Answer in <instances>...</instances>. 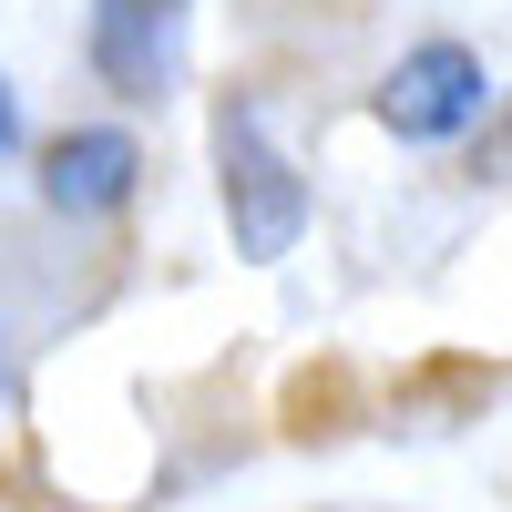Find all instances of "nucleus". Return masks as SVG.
Instances as JSON below:
<instances>
[{
  "instance_id": "1",
  "label": "nucleus",
  "mask_w": 512,
  "mask_h": 512,
  "mask_svg": "<svg viewBox=\"0 0 512 512\" xmlns=\"http://www.w3.org/2000/svg\"><path fill=\"white\" fill-rule=\"evenodd\" d=\"M216 195H226L236 256H256V267H277V256L308 236V175L277 154V134H267L256 103H226L216 113Z\"/></svg>"
},
{
  "instance_id": "2",
  "label": "nucleus",
  "mask_w": 512,
  "mask_h": 512,
  "mask_svg": "<svg viewBox=\"0 0 512 512\" xmlns=\"http://www.w3.org/2000/svg\"><path fill=\"white\" fill-rule=\"evenodd\" d=\"M482 113H492V72H482V52H461V41H420V52H400V72L379 82V123H390L400 144H451V134H472Z\"/></svg>"
},
{
  "instance_id": "3",
  "label": "nucleus",
  "mask_w": 512,
  "mask_h": 512,
  "mask_svg": "<svg viewBox=\"0 0 512 512\" xmlns=\"http://www.w3.org/2000/svg\"><path fill=\"white\" fill-rule=\"evenodd\" d=\"M93 72L123 103H164L185 72V0H93Z\"/></svg>"
},
{
  "instance_id": "4",
  "label": "nucleus",
  "mask_w": 512,
  "mask_h": 512,
  "mask_svg": "<svg viewBox=\"0 0 512 512\" xmlns=\"http://www.w3.org/2000/svg\"><path fill=\"white\" fill-rule=\"evenodd\" d=\"M134 185H144V144L123 123H82L41 154V205L52 216H113V205H134Z\"/></svg>"
},
{
  "instance_id": "5",
  "label": "nucleus",
  "mask_w": 512,
  "mask_h": 512,
  "mask_svg": "<svg viewBox=\"0 0 512 512\" xmlns=\"http://www.w3.org/2000/svg\"><path fill=\"white\" fill-rule=\"evenodd\" d=\"M21 154V93H11V72H0V164Z\"/></svg>"
},
{
  "instance_id": "6",
  "label": "nucleus",
  "mask_w": 512,
  "mask_h": 512,
  "mask_svg": "<svg viewBox=\"0 0 512 512\" xmlns=\"http://www.w3.org/2000/svg\"><path fill=\"white\" fill-rule=\"evenodd\" d=\"M0 400H11V338H0Z\"/></svg>"
}]
</instances>
